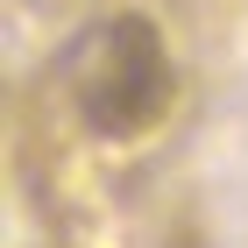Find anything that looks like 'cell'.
<instances>
[{"mask_svg":"<svg viewBox=\"0 0 248 248\" xmlns=\"http://www.w3.org/2000/svg\"><path fill=\"white\" fill-rule=\"evenodd\" d=\"M64 93L71 114L93 142H149L177 107V64L163 50V29L149 15H107L99 29H85L64 64Z\"/></svg>","mask_w":248,"mask_h":248,"instance_id":"1","label":"cell"}]
</instances>
